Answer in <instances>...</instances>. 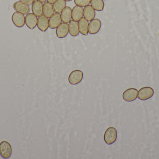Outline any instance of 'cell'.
<instances>
[{"mask_svg": "<svg viewBox=\"0 0 159 159\" xmlns=\"http://www.w3.org/2000/svg\"><path fill=\"white\" fill-rule=\"evenodd\" d=\"M117 138V132L114 127H109L105 132L104 140L107 145L115 143Z\"/></svg>", "mask_w": 159, "mask_h": 159, "instance_id": "obj_1", "label": "cell"}, {"mask_svg": "<svg viewBox=\"0 0 159 159\" xmlns=\"http://www.w3.org/2000/svg\"><path fill=\"white\" fill-rule=\"evenodd\" d=\"M12 149L11 145L6 141L0 143V155L3 159H8L12 155Z\"/></svg>", "mask_w": 159, "mask_h": 159, "instance_id": "obj_2", "label": "cell"}, {"mask_svg": "<svg viewBox=\"0 0 159 159\" xmlns=\"http://www.w3.org/2000/svg\"><path fill=\"white\" fill-rule=\"evenodd\" d=\"M154 91L150 87H144L140 89L138 92V98L141 101H146L154 95Z\"/></svg>", "mask_w": 159, "mask_h": 159, "instance_id": "obj_3", "label": "cell"}, {"mask_svg": "<svg viewBox=\"0 0 159 159\" xmlns=\"http://www.w3.org/2000/svg\"><path fill=\"white\" fill-rule=\"evenodd\" d=\"M83 72L80 70H76L72 71L69 77V81L73 85H77L83 79Z\"/></svg>", "mask_w": 159, "mask_h": 159, "instance_id": "obj_4", "label": "cell"}, {"mask_svg": "<svg viewBox=\"0 0 159 159\" xmlns=\"http://www.w3.org/2000/svg\"><path fill=\"white\" fill-rule=\"evenodd\" d=\"M138 92L136 89L134 88L128 89L123 92L122 98L126 101H133L137 99Z\"/></svg>", "mask_w": 159, "mask_h": 159, "instance_id": "obj_5", "label": "cell"}, {"mask_svg": "<svg viewBox=\"0 0 159 159\" xmlns=\"http://www.w3.org/2000/svg\"><path fill=\"white\" fill-rule=\"evenodd\" d=\"M12 20L14 25L18 28H21L25 25V16L23 14H21L17 11L13 13Z\"/></svg>", "mask_w": 159, "mask_h": 159, "instance_id": "obj_6", "label": "cell"}, {"mask_svg": "<svg viewBox=\"0 0 159 159\" xmlns=\"http://www.w3.org/2000/svg\"><path fill=\"white\" fill-rule=\"evenodd\" d=\"M102 27L101 21L99 19H93L91 21L89 25V33L91 35L97 34Z\"/></svg>", "mask_w": 159, "mask_h": 159, "instance_id": "obj_7", "label": "cell"}, {"mask_svg": "<svg viewBox=\"0 0 159 159\" xmlns=\"http://www.w3.org/2000/svg\"><path fill=\"white\" fill-rule=\"evenodd\" d=\"M38 18L33 13H28L25 17V23L31 30L34 29L37 25Z\"/></svg>", "mask_w": 159, "mask_h": 159, "instance_id": "obj_8", "label": "cell"}, {"mask_svg": "<svg viewBox=\"0 0 159 159\" xmlns=\"http://www.w3.org/2000/svg\"><path fill=\"white\" fill-rule=\"evenodd\" d=\"M69 27L67 23H61L56 30L57 36L59 38H63L69 34Z\"/></svg>", "mask_w": 159, "mask_h": 159, "instance_id": "obj_9", "label": "cell"}, {"mask_svg": "<svg viewBox=\"0 0 159 159\" xmlns=\"http://www.w3.org/2000/svg\"><path fill=\"white\" fill-rule=\"evenodd\" d=\"M61 15L60 13H56L49 20V27L51 29H56L61 23Z\"/></svg>", "mask_w": 159, "mask_h": 159, "instance_id": "obj_10", "label": "cell"}, {"mask_svg": "<svg viewBox=\"0 0 159 159\" xmlns=\"http://www.w3.org/2000/svg\"><path fill=\"white\" fill-rule=\"evenodd\" d=\"M38 29L42 32H45L49 28V20L44 15L39 16L37 22Z\"/></svg>", "mask_w": 159, "mask_h": 159, "instance_id": "obj_11", "label": "cell"}, {"mask_svg": "<svg viewBox=\"0 0 159 159\" xmlns=\"http://www.w3.org/2000/svg\"><path fill=\"white\" fill-rule=\"evenodd\" d=\"M14 9L23 15L28 14L30 11V8L29 5L21 2L20 1H18L14 4L13 5Z\"/></svg>", "mask_w": 159, "mask_h": 159, "instance_id": "obj_12", "label": "cell"}, {"mask_svg": "<svg viewBox=\"0 0 159 159\" xmlns=\"http://www.w3.org/2000/svg\"><path fill=\"white\" fill-rule=\"evenodd\" d=\"M95 11L91 5L85 7L83 9V16L88 21L93 20L95 16Z\"/></svg>", "mask_w": 159, "mask_h": 159, "instance_id": "obj_13", "label": "cell"}, {"mask_svg": "<svg viewBox=\"0 0 159 159\" xmlns=\"http://www.w3.org/2000/svg\"><path fill=\"white\" fill-rule=\"evenodd\" d=\"M83 16V8L82 7L76 5L73 8L72 18L75 21H79Z\"/></svg>", "mask_w": 159, "mask_h": 159, "instance_id": "obj_14", "label": "cell"}, {"mask_svg": "<svg viewBox=\"0 0 159 159\" xmlns=\"http://www.w3.org/2000/svg\"><path fill=\"white\" fill-rule=\"evenodd\" d=\"M43 4L39 1H35L32 6V11L33 13L36 16H40L43 15Z\"/></svg>", "mask_w": 159, "mask_h": 159, "instance_id": "obj_15", "label": "cell"}, {"mask_svg": "<svg viewBox=\"0 0 159 159\" xmlns=\"http://www.w3.org/2000/svg\"><path fill=\"white\" fill-rule=\"evenodd\" d=\"M71 8L70 7L66 6L61 12V20L64 23H69L72 19Z\"/></svg>", "mask_w": 159, "mask_h": 159, "instance_id": "obj_16", "label": "cell"}, {"mask_svg": "<svg viewBox=\"0 0 159 159\" xmlns=\"http://www.w3.org/2000/svg\"><path fill=\"white\" fill-rule=\"evenodd\" d=\"M69 33L71 36H76L80 33L79 24L78 21H75L73 20L69 22Z\"/></svg>", "mask_w": 159, "mask_h": 159, "instance_id": "obj_17", "label": "cell"}, {"mask_svg": "<svg viewBox=\"0 0 159 159\" xmlns=\"http://www.w3.org/2000/svg\"><path fill=\"white\" fill-rule=\"evenodd\" d=\"M80 33L84 35H87L89 33V23L88 21L85 18H82L79 22Z\"/></svg>", "mask_w": 159, "mask_h": 159, "instance_id": "obj_18", "label": "cell"}, {"mask_svg": "<svg viewBox=\"0 0 159 159\" xmlns=\"http://www.w3.org/2000/svg\"><path fill=\"white\" fill-rule=\"evenodd\" d=\"M53 5L48 2H45L43 7V14L47 18H50L54 15Z\"/></svg>", "mask_w": 159, "mask_h": 159, "instance_id": "obj_19", "label": "cell"}, {"mask_svg": "<svg viewBox=\"0 0 159 159\" xmlns=\"http://www.w3.org/2000/svg\"><path fill=\"white\" fill-rule=\"evenodd\" d=\"M54 11L56 13H60L66 7V2L65 0H57L53 5Z\"/></svg>", "mask_w": 159, "mask_h": 159, "instance_id": "obj_20", "label": "cell"}, {"mask_svg": "<svg viewBox=\"0 0 159 159\" xmlns=\"http://www.w3.org/2000/svg\"><path fill=\"white\" fill-rule=\"evenodd\" d=\"M91 5L93 8L96 11H102L104 7V2L103 0H91Z\"/></svg>", "mask_w": 159, "mask_h": 159, "instance_id": "obj_21", "label": "cell"}, {"mask_svg": "<svg viewBox=\"0 0 159 159\" xmlns=\"http://www.w3.org/2000/svg\"><path fill=\"white\" fill-rule=\"evenodd\" d=\"M91 0H74L75 3L80 7H86L89 5Z\"/></svg>", "mask_w": 159, "mask_h": 159, "instance_id": "obj_22", "label": "cell"}, {"mask_svg": "<svg viewBox=\"0 0 159 159\" xmlns=\"http://www.w3.org/2000/svg\"><path fill=\"white\" fill-rule=\"evenodd\" d=\"M20 2L27 5H31L35 2V0H20Z\"/></svg>", "mask_w": 159, "mask_h": 159, "instance_id": "obj_23", "label": "cell"}, {"mask_svg": "<svg viewBox=\"0 0 159 159\" xmlns=\"http://www.w3.org/2000/svg\"><path fill=\"white\" fill-rule=\"evenodd\" d=\"M48 2L51 4H54L55 2H57V0H47Z\"/></svg>", "mask_w": 159, "mask_h": 159, "instance_id": "obj_24", "label": "cell"}, {"mask_svg": "<svg viewBox=\"0 0 159 159\" xmlns=\"http://www.w3.org/2000/svg\"><path fill=\"white\" fill-rule=\"evenodd\" d=\"M37 1H40V2H45L46 1V0H37Z\"/></svg>", "mask_w": 159, "mask_h": 159, "instance_id": "obj_25", "label": "cell"}, {"mask_svg": "<svg viewBox=\"0 0 159 159\" xmlns=\"http://www.w3.org/2000/svg\"><path fill=\"white\" fill-rule=\"evenodd\" d=\"M66 2H71V1H72V0H65Z\"/></svg>", "mask_w": 159, "mask_h": 159, "instance_id": "obj_26", "label": "cell"}, {"mask_svg": "<svg viewBox=\"0 0 159 159\" xmlns=\"http://www.w3.org/2000/svg\"></svg>", "mask_w": 159, "mask_h": 159, "instance_id": "obj_27", "label": "cell"}]
</instances>
